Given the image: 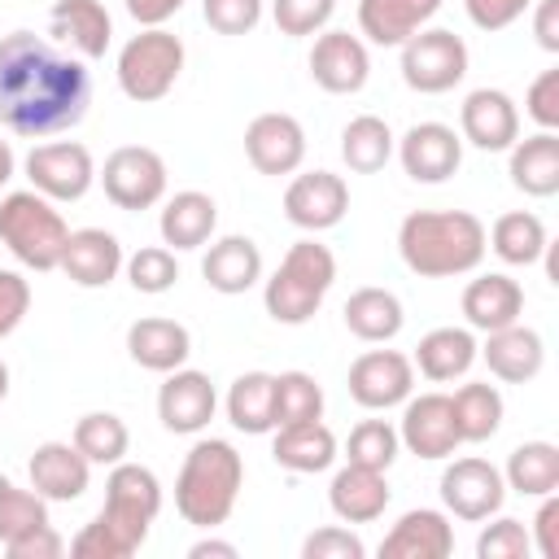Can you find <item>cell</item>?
I'll return each mask as SVG.
<instances>
[{"label":"cell","mask_w":559,"mask_h":559,"mask_svg":"<svg viewBox=\"0 0 559 559\" xmlns=\"http://www.w3.org/2000/svg\"><path fill=\"white\" fill-rule=\"evenodd\" d=\"M476 349H480V345H476L472 328H432V332L419 336L411 362L419 367L424 380H432V384H450V380H463V376L472 371Z\"/></svg>","instance_id":"obj_32"},{"label":"cell","mask_w":559,"mask_h":559,"mask_svg":"<svg viewBox=\"0 0 559 559\" xmlns=\"http://www.w3.org/2000/svg\"><path fill=\"white\" fill-rule=\"evenodd\" d=\"M218 227V205L210 192L201 188H183L175 197H166L162 205V218H157V231H162V245L183 253V249H201Z\"/></svg>","instance_id":"obj_28"},{"label":"cell","mask_w":559,"mask_h":559,"mask_svg":"<svg viewBox=\"0 0 559 559\" xmlns=\"http://www.w3.org/2000/svg\"><path fill=\"white\" fill-rule=\"evenodd\" d=\"M397 441L428 463L450 459L463 441L454 428V411H450V393H419L402 402V424H397Z\"/></svg>","instance_id":"obj_14"},{"label":"cell","mask_w":559,"mask_h":559,"mask_svg":"<svg viewBox=\"0 0 559 559\" xmlns=\"http://www.w3.org/2000/svg\"><path fill=\"white\" fill-rule=\"evenodd\" d=\"M485 223L472 210H415L397 227L406 271L424 280H454L485 262Z\"/></svg>","instance_id":"obj_3"},{"label":"cell","mask_w":559,"mask_h":559,"mask_svg":"<svg viewBox=\"0 0 559 559\" xmlns=\"http://www.w3.org/2000/svg\"><path fill=\"white\" fill-rule=\"evenodd\" d=\"M332 13H336V0H271V17L280 35H293V39L328 31Z\"/></svg>","instance_id":"obj_46"},{"label":"cell","mask_w":559,"mask_h":559,"mask_svg":"<svg viewBox=\"0 0 559 559\" xmlns=\"http://www.w3.org/2000/svg\"><path fill=\"white\" fill-rule=\"evenodd\" d=\"M227 419L236 432L262 437L275 432V376L271 371H245L227 389Z\"/></svg>","instance_id":"obj_35"},{"label":"cell","mask_w":559,"mask_h":559,"mask_svg":"<svg viewBox=\"0 0 559 559\" xmlns=\"http://www.w3.org/2000/svg\"><path fill=\"white\" fill-rule=\"evenodd\" d=\"M4 397H9V367L0 362V402H4Z\"/></svg>","instance_id":"obj_58"},{"label":"cell","mask_w":559,"mask_h":559,"mask_svg":"<svg viewBox=\"0 0 559 559\" xmlns=\"http://www.w3.org/2000/svg\"><path fill=\"white\" fill-rule=\"evenodd\" d=\"M336 284V258L328 245H319L314 236L288 245V253L280 258V266L271 271V280L262 284V306L275 323L284 328H301L314 319V310L323 306L328 288Z\"/></svg>","instance_id":"obj_5"},{"label":"cell","mask_w":559,"mask_h":559,"mask_svg":"<svg viewBox=\"0 0 559 559\" xmlns=\"http://www.w3.org/2000/svg\"><path fill=\"white\" fill-rule=\"evenodd\" d=\"M441 13V0H358V31L380 48H402Z\"/></svg>","instance_id":"obj_26"},{"label":"cell","mask_w":559,"mask_h":559,"mask_svg":"<svg viewBox=\"0 0 559 559\" xmlns=\"http://www.w3.org/2000/svg\"><path fill=\"white\" fill-rule=\"evenodd\" d=\"M48 26L83 61H100L109 52V39H114V17L100 0H57L48 13Z\"/></svg>","instance_id":"obj_27"},{"label":"cell","mask_w":559,"mask_h":559,"mask_svg":"<svg viewBox=\"0 0 559 559\" xmlns=\"http://www.w3.org/2000/svg\"><path fill=\"white\" fill-rule=\"evenodd\" d=\"M367 546L358 533L341 528V524H328V528H314L306 542H301V559H362Z\"/></svg>","instance_id":"obj_48"},{"label":"cell","mask_w":559,"mask_h":559,"mask_svg":"<svg viewBox=\"0 0 559 559\" xmlns=\"http://www.w3.org/2000/svg\"><path fill=\"white\" fill-rule=\"evenodd\" d=\"M4 550H9V559H61V555H66V537H61L52 524H39L35 533L9 542Z\"/></svg>","instance_id":"obj_52"},{"label":"cell","mask_w":559,"mask_h":559,"mask_svg":"<svg viewBox=\"0 0 559 559\" xmlns=\"http://www.w3.org/2000/svg\"><path fill=\"white\" fill-rule=\"evenodd\" d=\"M520 314H524V288L502 271L476 275L463 288V319L472 332H498V328L515 323Z\"/></svg>","instance_id":"obj_29"},{"label":"cell","mask_w":559,"mask_h":559,"mask_svg":"<svg viewBox=\"0 0 559 559\" xmlns=\"http://www.w3.org/2000/svg\"><path fill=\"white\" fill-rule=\"evenodd\" d=\"M393 144H397V140H393L389 122L376 118V114H358V118H349L345 131H341V157H345V166H349L354 175H376V170H384L389 157H393Z\"/></svg>","instance_id":"obj_39"},{"label":"cell","mask_w":559,"mask_h":559,"mask_svg":"<svg viewBox=\"0 0 559 559\" xmlns=\"http://www.w3.org/2000/svg\"><path fill=\"white\" fill-rule=\"evenodd\" d=\"M528 537H533V550H537L542 559H559V498H555V493L542 498Z\"/></svg>","instance_id":"obj_53"},{"label":"cell","mask_w":559,"mask_h":559,"mask_svg":"<svg viewBox=\"0 0 559 559\" xmlns=\"http://www.w3.org/2000/svg\"><path fill=\"white\" fill-rule=\"evenodd\" d=\"M507 489H515L520 498H546L559 493V445L550 441H524L507 454L502 467Z\"/></svg>","instance_id":"obj_37"},{"label":"cell","mask_w":559,"mask_h":559,"mask_svg":"<svg viewBox=\"0 0 559 559\" xmlns=\"http://www.w3.org/2000/svg\"><path fill=\"white\" fill-rule=\"evenodd\" d=\"M266 0H201L205 26L218 35H249L262 22Z\"/></svg>","instance_id":"obj_47"},{"label":"cell","mask_w":559,"mask_h":559,"mask_svg":"<svg viewBox=\"0 0 559 559\" xmlns=\"http://www.w3.org/2000/svg\"><path fill=\"white\" fill-rule=\"evenodd\" d=\"M122 262L127 258H122V245H118L114 231H105V227H79V231H70L57 271H66V280L79 284V288H109L118 280Z\"/></svg>","instance_id":"obj_22"},{"label":"cell","mask_w":559,"mask_h":559,"mask_svg":"<svg viewBox=\"0 0 559 559\" xmlns=\"http://www.w3.org/2000/svg\"><path fill=\"white\" fill-rule=\"evenodd\" d=\"M345 328L358 336V341H367V345H389L397 332H402V323H406V310H402V301H397V293H389V288H376V284H367V288H354L349 297H345Z\"/></svg>","instance_id":"obj_34"},{"label":"cell","mask_w":559,"mask_h":559,"mask_svg":"<svg viewBox=\"0 0 559 559\" xmlns=\"http://www.w3.org/2000/svg\"><path fill=\"white\" fill-rule=\"evenodd\" d=\"M122 271H127V280H131V288H135V293H148V297L170 293L175 280H179L175 249H166V245H144V249H135V253L122 262Z\"/></svg>","instance_id":"obj_43"},{"label":"cell","mask_w":559,"mask_h":559,"mask_svg":"<svg viewBox=\"0 0 559 559\" xmlns=\"http://www.w3.org/2000/svg\"><path fill=\"white\" fill-rule=\"evenodd\" d=\"M345 384L362 411H393L415 389V362L402 349H367L349 362Z\"/></svg>","instance_id":"obj_12"},{"label":"cell","mask_w":559,"mask_h":559,"mask_svg":"<svg viewBox=\"0 0 559 559\" xmlns=\"http://www.w3.org/2000/svg\"><path fill=\"white\" fill-rule=\"evenodd\" d=\"M9 485H13V480H9V476H4V472H0V493H4V489H9Z\"/></svg>","instance_id":"obj_59"},{"label":"cell","mask_w":559,"mask_h":559,"mask_svg":"<svg viewBox=\"0 0 559 559\" xmlns=\"http://www.w3.org/2000/svg\"><path fill=\"white\" fill-rule=\"evenodd\" d=\"M70 227L57 210V201L39 197L35 188L9 192L0 201V245L31 271H57L66 253Z\"/></svg>","instance_id":"obj_6"},{"label":"cell","mask_w":559,"mask_h":559,"mask_svg":"<svg viewBox=\"0 0 559 559\" xmlns=\"http://www.w3.org/2000/svg\"><path fill=\"white\" fill-rule=\"evenodd\" d=\"M459 135L480 153H507L520 140V109L502 87H476L459 105Z\"/></svg>","instance_id":"obj_18"},{"label":"cell","mask_w":559,"mask_h":559,"mask_svg":"<svg viewBox=\"0 0 559 559\" xmlns=\"http://www.w3.org/2000/svg\"><path fill=\"white\" fill-rule=\"evenodd\" d=\"M533 35L546 52H559V0H533Z\"/></svg>","instance_id":"obj_54"},{"label":"cell","mask_w":559,"mask_h":559,"mask_svg":"<svg viewBox=\"0 0 559 559\" xmlns=\"http://www.w3.org/2000/svg\"><path fill=\"white\" fill-rule=\"evenodd\" d=\"M162 511V480L144 463L118 459L105 480V507L70 537L74 559H131L148 542V524Z\"/></svg>","instance_id":"obj_2"},{"label":"cell","mask_w":559,"mask_h":559,"mask_svg":"<svg viewBox=\"0 0 559 559\" xmlns=\"http://www.w3.org/2000/svg\"><path fill=\"white\" fill-rule=\"evenodd\" d=\"M323 419V389L310 371H280L275 376V428Z\"/></svg>","instance_id":"obj_41"},{"label":"cell","mask_w":559,"mask_h":559,"mask_svg":"<svg viewBox=\"0 0 559 559\" xmlns=\"http://www.w3.org/2000/svg\"><path fill=\"white\" fill-rule=\"evenodd\" d=\"M454 459V454H450ZM502 498H507V480L502 472L489 463V459H454L445 463L441 472V502H445V515L454 520H467V524H480L489 515L502 511Z\"/></svg>","instance_id":"obj_11"},{"label":"cell","mask_w":559,"mask_h":559,"mask_svg":"<svg viewBox=\"0 0 559 559\" xmlns=\"http://www.w3.org/2000/svg\"><path fill=\"white\" fill-rule=\"evenodd\" d=\"M70 441L79 445V454L92 467H114L131 450V432H127V424L114 411H87V415H79Z\"/></svg>","instance_id":"obj_40"},{"label":"cell","mask_w":559,"mask_h":559,"mask_svg":"<svg viewBox=\"0 0 559 559\" xmlns=\"http://www.w3.org/2000/svg\"><path fill=\"white\" fill-rule=\"evenodd\" d=\"M467 74V44L445 26H424L402 44V79L411 92L441 96Z\"/></svg>","instance_id":"obj_8"},{"label":"cell","mask_w":559,"mask_h":559,"mask_svg":"<svg viewBox=\"0 0 559 559\" xmlns=\"http://www.w3.org/2000/svg\"><path fill=\"white\" fill-rule=\"evenodd\" d=\"M524 114L542 131H559V70H542L524 96Z\"/></svg>","instance_id":"obj_49"},{"label":"cell","mask_w":559,"mask_h":559,"mask_svg":"<svg viewBox=\"0 0 559 559\" xmlns=\"http://www.w3.org/2000/svg\"><path fill=\"white\" fill-rule=\"evenodd\" d=\"M507 162L511 183L524 197H555L559 192V135L555 131H537L528 140H515Z\"/></svg>","instance_id":"obj_33"},{"label":"cell","mask_w":559,"mask_h":559,"mask_svg":"<svg viewBox=\"0 0 559 559\" xmlns=\"http://www.w3.org/2000/svg\"><path fill=\"white\" fill-rule=\"evenodd\" d=\"M13 166H17V157H13V148H9V140H0V188L13 179Z\"/></svg>","instance_id":"obj_57"},{"label":"cell","mask_w":559,"mask_h":559,"mask_svg":"<svg viewBox=\"0 0 559 559\" xmlns=\"http://www.w3.org/2000/svg\"><path fill=\"white\" fill-rule=\"evenodd\" d=\"M26 179L39 197L66 205V201H83L96 183V162L92 148L79 140H52V144H35L26 153Z\"/></svg>","instance_id":"obj_10"},{"label":"cell","mask_w":559,"mask_h":559,"mask_svg":"<svg viewBox=\"0 0 559 559\" xmlns=\"http://www.w3.org/2000/svg\"><path fill=\"white\" fill-rule=\"evenodd\" d=\"M524 555H533V537H528L524 520L489 515V524L476 537V559H524Z\"/></svg>","instance_id":"obj_45"},{"label":"cell","mask_w":559,"mask_h":559,"mask_svg":"<svg viewBox=\"0 0 559 559\" xmlns=\"http://www.w3.org/2000/svg\"><path fill=\"white\" fill-rule=\"evenodd\" d=\"M214 411H218V393H214L205 371H192V367L166 371V380L157 389V419H162L166 432L197 437V432L210 428Z\"/></svg>","instance_id":"obj_13"},{"label":"cell","mask_w":559,"mask_h":559,"mask_svg":"<svg viewBox=\"0 0 559 559\" xmlns=\"http://www.w3.org/2000/svg\"><path fill=\"white\" fill-rule=\"evenodd\" d=\"M476 358H485L489 376H498L502 384H528L546 362V345L537 328L515 319L498 332H485V345L476 349Z\"/></svg>","instance_id":"obj_21"},{"label":"cell","mask_w":559,"mask_h":559,"mask_svg":"<svg viewBox=\"0 0 559 559\" xmlns=\"http://www.w3.org/2000/svg\"><path fill=\"white\" fill-rule=\"evenodd\" d=\"M127 354H131L135 367L166 376V371H175V367L188 362V354H192V332H188L179 319L144 314V319H135V323L127 328Z\"/></svg>","instance_id":"obj_24"},{"label":"cell","mask_w":559,"mask_h":559,"mask_svg":"<svg viewBox=\"0 0 559 559\" xmlns=\"http://www.w3.org/2000/svg\"><path fill=\"white\" fill-rule=\"evenodd\" d=\"M201 275L214 293L223 297H236V293H249L258 280H262V249L249 240V236H223L205 249L201 258Z\"/></svg>","instance_id":"obj_31"},{"label":"cell","mask_w":559,"mask_h":559,"mask_svg":"<svg viewBox=\"0 0 559 559\" xmlns=\"http://www.w3.org/2000/svg\"><path fill=\"white\" fill-rule=\"evenodd\" d=\"M31 310V284L17 271H0V341L22 328Z\"/></svg>","instance_id":"obj_51"},{"label":"cell","mask_w":559,"mask_h":559,"mask_svg":"<svg viewBox=\"0 0 559 559\" xmlns=\"http://www.w3.org/2000/svg\"><path fill=\"white\" fill-rule=\"evenodd\" d=\"M105 197L118 205V210H153L162 197H166V162L157 148L148 144H122L105 157V166L96 170Z\"/></svg>","instance_id":"obj_9"},{"label":"cell","mask_w":559,"mask_h":559,"mask_svg":"<svg viewBox=\"0 0 559 559\" xmlns=\"http://www.w3.org/2000/svg\"><path fill=\"white\" fill-rule=\"evenodd\" d=\"M489 249L507 262V266H533L542 262V249H546V223L528 210H511V214H498L493 227L485 231Z\"/></svg>","instance_id":"obj_38"},{"label":"cell","mask_w":559,"mask_h":559,"mask_svg":"<svg viewBox=\"0 0 559 559\" xmlns=\"http://www.w3.org/2000/svg\"><path fill=\"white\" fill-rule=\"evenodd\" d=\"M188 559H236V546L231 542H218V537H201L188 550Z\"/></svg>","instance_id":"obj_56"},{"label":"cell","mask_w":559,"mask_h":559,"mask_svg":"<svg viewBox=\"0 0 559 559\" xmlns=\"http://www.w3.org/2000/svg\"><path fill=\"white\" fill-rule=\"evenodd\" d=\"M393 153L415 183H445L463 162V135L445 122H415Z\"/></svg>","instance_id":"obj_19"},{"label":"cell","mask_w":559,"mask_h":559,"mask_svg":"<svg viewBox=\"0 0 559 559\" xmlns=\"http://www.w3.org/2000/svg\"><path fill=\"white\" fill-rule=\"evenodd\" d=\"M454 555V528L445 511L415 507L380 542V559H445Z\"/></svg>","instance_id":"obj_23"},{"label":"cell","mask_w":559,"mask_h":559,"mask_svg":"<svg viewBox=\"0 0 559 559\" xmlns=\"http://www.w3.org/2000/svg\"><path fill=\"white\" fill-rule=\"evenodd\" d=\"M127 4V13L140 22V26H166L179 9H183V0H122Z\"/></svg>","instance_id":"obj_55"},{"label":"cell","mask_w":559,"mask_h":559,"mask_svg":"<svg viewBox=\"0 0 559 559\" xmlns=\"http://www.w3.org/2000/svg\"><path fill=\"white\" fill-rule=\"evenodd\" d=\"M26 476H31V489L39 498L74 502L92 485V463L79 454L74 441H44V445H35V454L26 463Z\"/></svg>","instance_id":"obj_20"},{"label":"cell","mask_w":559,"mask_h":559,"mask_svg":"<svg viewBox=\"0 0 559 559\" xmlns=\"http://www.w3.org/2000/svg\"><path fill=\"white\" fill-rule=\"evenodd\" d=\"M271 459L284 467V472H297V476H314V472H328L336 463V437L323 419H306V424H280L275 428V441H271Z\"/></svg>","instance_id":"obj_30"},{"label":"cell","mask_w":559,"mask_h":559,"mask_svg":"<svg viewBox=\"0 0 559 559\" xmlns=\"http://www.w3.org/2000/svg\"><path fill=\"white\" fill-rule=\"evenodd\" d=\"M389 498H393V489H389L384 472L362 467V463H345L332 476V485H328V507H332V515L341 524H371V520H380Z\"/></svg>","instance_id":"obj_25"},{"label":"cell","mask_w":559,"mask_h":559,"mask_svg":"<svg viewBox=\"0 0 559 559\" xmlns=\"http://www.w3.org/2000/svg\"><path fill=\"white\" fill-rule=\"evenodd\" d=\"M450 411H454V428H459V441H489L498 428H502V393L498 384L489 380H472V384H459L450 393Z\"/></svg>","instance_id":"obj_36"},{"label":"cell","mask_w":559,"mask_h":559,"mask_svg":"<svg viewBox=\"0 0 559 559\" xmlns=\"http://www.w3.org/2000/svg\"><path fill=\"white\" fill-rule=\"evenodd\" d=\"M397 454H402V441H397V428L389 419H362V424L349 428V441H345V459L349 463L389 472Z\"/></svg>","instance_id":"obj_42"},{"label":"cell","mask_w":559,"mask_h":559,"mask_svg":"<svg viewBox=\"0 0 559 559\" xmlns=\"http://www.w3.org/2000/svg\"><path fill=\"white\" fill-rule=\"evenodd\" d=\"M245 489V459L223 437H201L179 467L175 480V511L192 528H218L236 511V498Z\"/></svg>","instance_id":"obj_4"},{"label":"cell","mask_w":559,"mask_h":559,"mask_svg":"<svg viewBox=\"0 0 559 559\" xmlns=\"http://www.w3.org/2000/svg\"><path fill=\"white\" fill-rule=\"evenodd\" d=\"M310 79L332 96H354L371 79V52L349 31H319L310 48Z\"/></svg>","instance_id":"obj_17"},{"label":"cell","mask_w":559,"mask_h":559,"mask_svg":"<svg viewBox=\"0 0 559 559\" xmlns=\"http://www.w3.org/2000/svg\"><path fill=\"white\" fill-rule=\"evenodd\" d=\"M39 524H48V498H39L35 489H17L9 485L0 493V546L35 533Z\"/></svg>","instance_id":"obj_44"},{"label":"cell","mask_w":559,"mask_h":559,"mask_svg":"<svg viewBox=\"0 0 559 559\" xmlns=\"http://www.w3.org/2000/svg\"><path fill=\"white\" fill-rule=\"evenodd\" d=\"M528 4H533V0H463L467 22H472L476 31H485V35L515 26V22L528 13Z\"/></svg>","instance_id":"obj_50"},{"label":"cell","mask_w":559,"mask_h":559,"mask_svg":"<svg viewBox=\"0 0 559 559\" xmlns=\"http://www.w3.org/2000/svg\"><path fill=\"white\" fill-rule=\"evenodd\" d=\"M245 157L258 175H297L301 162H306V131L293 114H258L249 127H245Z\"/></svg>","instance_id":"obj_15"},{"label":"cell","mask_w":559,"mask_h":559,"mask_svg":"<svg viewBox=\"0 0 559 559\" xmlns=\"http://www.w3.org/2000/svg\"><path fill=\"white\" fill-rule=\"evenodd\" d=\"M183 74V39L170 35L166 26H140L118 48V87L135 105H153L170 96V87Z\"/></svg>","instance_id":"obj_7"},{"label":"cell","mask_w":559,"mask_h":559,"mask_svg":"<svg viewBox=\"0 0 559 559\" xmlns=\"http://www.w3.org/2000/svg\"><path fill=\"white\" fill-rule=\"evenodd\" d=\"M92 105V74L79 57L57 52L35 31L0 39V127L44 140L83 122Z\"/></svg>","instance_id":"obj_1"},{"label":"cell","mask_w":559,"mask_h":559,"mask_svg":"<svg viewBox=\"0 0 559 559\" xmlns=\"http://www.w3.org/2000/svg\"><path fill=\"white\" fill-rule=\"evenodd\" d=\"M345 210H349V188L332 170H301L284 188V214H288V223L301 227V231H310V236L336 227L345 218Z\"/></svg>","instance_id":"obj_16"}]
</instances>
